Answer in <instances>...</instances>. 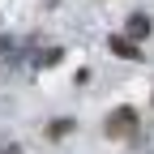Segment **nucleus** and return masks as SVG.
<instances>
[{"instance_id":"0eeeda50","label":"nucleus","mask_w":154,"mask_h":154,"mask_svg":"<svg viewBox=\"0 0 154 154\" xmlns=\"http://www.w3.org/2000/svg\"><path fill=\"white\" fill-rule=\"evenodd\" d=\"M150 154H154V150H150Z\"/></svg>"},{"instance_id":"f257e3e1","label":"nucleus","mask_w":154,"mask_h":154,"mask_svg":"<svg viewBox=\"0 0 154 154\" xmlns=\"http://www.w3.org/2000/svg\"><path fill=\"white\" fill-rule=\"evenodd\" d=\"M107 137H137V111L133 107H116L107 116Z\"/></svg>"},{"instance_id":"20e7f679","label":"nucleus","mask_w":154,"mask_h":154,"mask_svg":"<svg viewBox=\"0 0 154 154\" xmlns=\"http://www.w3.org/2000/svg\"><path fill=\"white\" fill-rule=\"evenodd\" d=\"M73 133V120H56V124H47V137H69Z\"/></svg>"},{"instance_id":"7ed1b4c3","label":"nucleus","mask_w":154,"mask_h":154,"mask_svg":"<svg viewBox=\"0 0 154 154\" xmlns=\"http://www.w3.org/2000/svg\"><path fill=\"white\" fill-rule=\"evenodd\" d=\"M154 26H150V17H141V13H133L128 17V38H146Z\"/></svg>"},{"instance_id":"423d86ee","label":"nucleus","mask_w":154,"mask_h":154,"mask_svg":"<svg viewBox=\"0 0 154 154\" xmlns=\"http://www.w3.org/2000/svg\"><path fill=\"white\" fill-rule=\"evenodd\" d=\"M0 154H22V150H17V146H9V150H0Z\"/></svg>"},{"instance_id":"f03ea898","label":"nucleus","mask_w":154,"mask_h":154,"mask_svg":"<svg viewBox=\"0 0 154 154\" xmlns=\"http://www.w3.org/2000/svg\"><path fill=\"white\" fill-rule=\"evenodd\" d=\"M107 47L120 56V60H141V47H133V38H124V34H111Z\"/></svg>"},{"instance_id":"39448f33","label":"nucleus","mask_w":154,"mask_h":154,"mask_svg":"<svg viewBox=\"0 0 154 154\" xmlns=\"http://www.w3.org/2000/svg\"><path fill=\"white\" fill-rule=\"evenodd\" d=\"M60 56H64V51H60V47H51V51H47V56H38V64H56V60H60Z\"/></svg>"}]
</instances>
